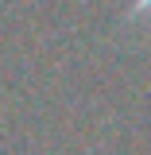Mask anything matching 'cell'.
I'll return each instance as SVG.
<instances>
[{"mask_svg":"<svg viewBox=\"0 0 151 155\" xmlns=\"http://www.w3.org/2000/svg\"><path fill=\"white\" fill-rule=\"evenodd\" d=\"M128 19H151V0H136L128 8Z\"/></svg>","mask_w":151,"mask_h":155,"instance_id":"6da1fadb","label":"cell"}]
</instances>
